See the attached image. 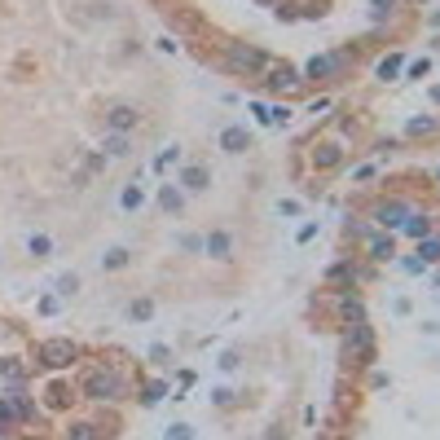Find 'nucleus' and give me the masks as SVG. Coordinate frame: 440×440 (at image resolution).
Returning a JSON list of instances; mask_svg holds the SVG:
<instances>
[{
  "instance_id": "obj_1",
  "label": "nucleus",
  "mask_w": 440,
  "mask_h": 440,
  "mask_svg": "<svg viewBox=\"0 0 440 440\" xmlns=\"http://www.w3.org/2000/svg\"><path fill=\"white\" fill-rule=\"evenodd\" d=\"M80 396L84 401H97V405H115L128 396V379L115 370V366H93L84 379H80Z\"/></svg>"
},
{
  "instance_id": "obj_2",
  "label": "nucleus",
  "mask_w": 440,
  "mask_h": 440,
  "mask_svg": "<svg viewBox=\"0 0 440 440\" xmlns=\"http://www.w3.org/2000/svg\"><path fill=\"white\" fill-rule=\"evenodd\" d=\"M339 344H344V357L352 361L357 370H370L374 361H379V330L370 322H357V326H344L339 334Z\"/></svg>"
},
{
  "instance_id": "obj_3",
  "label": "nucleus",
  "mask_w": 440,
  "mask_h": 440,
  "mask_svg": "<svg viewBox=\"0 0 440 440\" xmlns=\"http://www.w3.org/2000/svg\"><path fill=\"white\" fill-rule=\"evenodd\" d=\"M352 62H357L352 48H330V53L308 58L300 71H304V84H334V80H344V75H348Z\"/></svg>"
},
{
  "instance_id": "obj_4",
  "label": "nucleus",
  "mask_w": 440,
  "mask_h": 440,
  "mask_svg": "<svg viewBox=\"0 0 440 440\" xmlns=\"http://www.w3.org/2000/svg\"><path fill=\"white\" fill-rule=\"evenodd\" d=\"M273 62H277V58L265 53L260 44H225V71L247 75V80H265V71H269Z\"/></svg>"
},
{
  "instance_id": "obj_5",
  "label": "nucleus",
  "mask_w": 440,
  "mask_h": 440,
  "mask_svg": "<svg viewBox=\"0 0 440 440\" xmlns=\"http://www.w3.org/2000/svg\"><path fill=\"white\" fill-rule=\"evenodd\" d=\"M75 361H80V344L66 339V334H53V339H40L36 344V366L40 370H71Z\"/></svg>"
},
{
  "instance_id": "obj_6",
  "label": "nucleus",
  "mask_w": 440,
  "mask_h": 440,
  "mask_svg": "<svg viewBox=\"0 0 440 440\" xmlns=\"http://www.w3.org/2000/svg\"><path fill=\"white\" fill-rule=\"evenodd\" d=\"M370 277H374V269L361 265L357 255H344V260H334V265L322 273V282H326L330 291H357L361 282H370Z\"/></svg>"
},
{
  "instance_id": "obj_7",
  "label": "nucleus",
  "mask_w": 440,
  "mask_h": 440,
  "mask_svg": "<svg viewBox=\"0 0 440 440\" xmlns=\"http://www.w3.org/2000/svg\"><path fill=\"white\" fill-rule=\"evenodd\" d=\"M409 212H414V203L392 194V198H379V203L370 207V216H366V220H370L374 229H383V234H396V229L405 225V216H409Z\"/></svg>"
},
{
  "instance_id": "obj_8",
  "label": "nucleus",
  "mask_w": 440,
  "mask_h": 440,
  "mask_svg": "<svg viewBox=\"0 0 440 440\" xmlns=\"http://www.w3.org/2000/svg\"><path fill=\"white\" fill-rule=\"evenodd\" d=\"M260 84H265L269 93H300V88H304V71L291 66V62H273V66L265 71Z\"/></svg>"
},
{
  "instance_id": "obj_9",
  "label": "nucleus",
  "mask_w": 440,
  "mask_h": 440,
  "mask_svg": "<svg viewBox=\"0 0 440 440\" xmlns=\"http://www.w3.org/2000/svg\"><path fill=\"white\" fill-rule=\"evenodd\" d=\"M334 317H339V326H357V322H370V308L357 291H339L334 295Z\"/></svg>"
},
{
  "instance_id": "obj_10",
  "label": "nucleus",
  "mask_w": 440,
  "mask_h": 440,
  "mask_svg": "<svg viewBox=\"0 0 440 440\" xmlns=\"http://www.w3.org/2000/svg\"><path fill=\"white\" fill-rule=\"evenodd\" d=\"M203 255L216 260V265H229L234 260V234H229V229H207L203 234Z\"/></svg>"
},
{
  "instance_id": "obj_11",
  "label": "nucleus",
  "mask_w": 440,
  "mask_h": 440,
  "mask_svg": "<svg viewBox=\"0 0 440 440\" xmlns=\"http://www.w3.org/2000/svg\"><path fill=\"white\" fill-rule=\"evenodd\" d=\"M366 260L370 265H396V234L374 229V234L366 238Z\"/></svg>"
},
{
  "instance_id": "obj_12",
  "label": "nucleus",
  "mask_w": 440,
  "mask_h": 440,
  "mask_svg": "<svg viewBox=\"0 0 440 440\" xmlns=\"http://www.w3.org/2000/svg\"><path fill=\"white\" fill-rule=\"evenodd\" d=\"M176 185L185 190V194H203V190H212V168H207V163H180Z\"/></svg>"
},
{
  "instance_id": "obj_13",
  "label": "nucleus",
  "mask_w": 440,
  "mask_h": 440,
  "mask_svg": "<svg viewBox=\"0 0 440 440\" xmlns=\"http://www.w3.org/2000/svg\"><path fill=\"white\" fill-rule=\"evenodd\" d=\"M427 234H436V212H414L405 216V225L396 229V238H409V242H419V238H427Z\"/></svg>"
},
{
  "instance_id": "obj_14",
  "label": "nucleus",
  "mask_w": 440,
  "mask_h": 440,
  "mask_svg": "<svg viewBox=\"0 0 440 440\" xmlns=\"http://www.w3.org/2000/svg\"><path fill=\"white\" fill-rule=\"evenodd\" d=\"M5 401H9V409H14V419H18V427L22 423H36V396L27 392V383H18V387H9V392H5Z\"/></svg>"
},
{
  "instance_id": "obj_15",
  "label": "nucleus",
  "mask_w": 440,
  "mask_h": 440,
  "mask_svg": "<svg viewBox=\"0 0 440 440\" xmlns=\"http://www.w3.org/2000/svg\"><path fill=\"white\" fill-rule=\"evenodd\" d=\"M137 123H141V111H137V106H128V101L106 106V133H133Z\"/></svg>"
},
{
  "instance_id": "obj_16",
  "label": "nucleus",
  "mask_w": 440,
  "mask_h": 440,
  "mask_svg": "<svg viewBox=\"0 0 440 440\" xmlns=\"http://www.w3.org/2000/svg\"><path fill=\"white\" fill-rule=\"evenodd\" d=\"M220 150L225 154H247L251 150V128L247 123H225L220 128Z\"/></svg>"
},
{
  "instance_id": "obj_17",
  "label": "nucleus",
  "mask_w": 440,
  "mask_h": 440,
  "mask_svg": "<svg viewBox=\"0 0 440 440\" xmlns=\"http://www.w3.org/2000/svg\"><path fill=\"white\" fill-rule=\"evenodd\" d=\"M145 203H150V194H145V180H141V176H133V180H128V185L119 190V212H128V216H133V212H141Z\"/></svg>"
},
{
  "instance_id": "obj_18",
  "label": "nucleus",
  "mask_w": 440,
  "mask_h": 440,
  "mask_svg": "<svg viewBox=\"0 0 440 440\" xmlns=\"http://www.w3.org/2000/svg\"><path fill=\"white\" fill-rule=\"evenodd\" d=\"M405 75V53L396 48V53H383L379 62H374V80L379 84H392V80H401Z\"/></svg>"
},
{
  "instance_id": "obj_19",
  "label": "nucleus",
  "mask_w": 440,
  "mask_h": 440,
  "mask_svg": "<svg viewBox=\"0 0 440 440\" xmlns=\"http://www.w3.org/2000/svg\"><path fill=\"white\" fill-rule=\"evenodd\" d=\"M405 137H409V141L440 137V119H436V115H409V119H405Z\"/></svg>"
},
{
  "instance_id": "obj_20",
  "label": "nucleus",
  "mask_w": 440,
  "mask_h": 440,
  "mask_svg": "<svg viewBox=\"0 0 440 440\" xmlns=\"http://www.w3.org/2000/svg\"><path fill=\"white\" fill-rule=\"evenodd\" d=\"M339 163H344V145H339V141H322V145L313 150V168H317V172H334Z\"/></svg>"
},
{
  "instance_id": "obj_21",
  "label": "nucleus",
  "mask_w": 440,
  "mask_h": 440,
  "mask_svg": "<svg viewBox=\"0 0 440 440\" xmlns=\"http://www.w3.org/2000/svg\"><path fill=\"white\" fill-rule=\"evenodd\" d=\"M168 392H172V383H168V379H145V383H141V392H137V401H141V409H154V405H163V401H168Z\"/></svg>"
},
{
  "instance_id": "obj_22",
  "label": "nucleus",
  "mask_w": 440,
  "mask_h": 440,
  "mask_svg": "<svg viewBox=\"0 0 440 440\" xmlns=\"http://www.w3.org/2000/svg\"><path fill=\"white\" fill-rule=\"evenodd\" d=\"M180 207H185V190L176 185V180H168V185H159V212H168V216H176Z\"/></svg>"
},
{
  "instance_id": "obj_23",
  "label": "nucleus",
  "mask_w": 440,
  "mask_h": 440,
  "mask_svg": "<svg viewBox=\"0 0 440 440\" xmlns=\"http://www.w3.org/2000/svg\"><path fill=\"white\" fill-rule=\"evenodd\" d=\"M101 150H106V159H128L133 154V133H106Z\"/></svg>"
},
{
  "instance_id": "obj_24",
  "label": "nucleus",
  "mask_w": 440,
  "mask_h": 440,
  "mask_svg": "<svg viewBox=\"0 0 440 440\" xmlns=\"http://www.w3.org/2000/svg\"><path fill=\"white\" fill-rule=\"evenodd\" d=\"M414 255L427 265V269H436L440 265V234H427V238H419L414 242Z\"/></svg>"
},
{
  "instance_id": "obj_25",
  "label": "nucleus",
  "mask_w": 440,
  "mask_h": 440,
  "mask_svg": "<svg viewBox=\"0 0 440 440\" xmlns=\"http://www.w3.org/2000/svg\"><path fill=\"white\" fill-rule=\"evenodd\" d=\"M0 379H5L9 387H18V383H27V366H22L18 357H0Z\"/></svg>"
},
{
  "instance_id": "obj_26",
  "label": "nucleus",
  "mask_w": 440,
  "mask_h": 440,
  "mask_svg": "<svg viewBox=\"0 0 440 440\" xmlns=\"http://www.w3.org/2000/svg\"><path fill=\"white\" fill-rule=\"evenodd\" d=\"M62 440H101V427L97 423H66Z\"/></svg>"
},
{
  "instance_id": "obj_27",
  "label": "nucleus",
  "mask_w": 440,
  "mask_h": 440,
  "mask_svg": "<svg viewBox=\"0 0 440 440\" xmlns=\"http://www.w3.org/2000/svg\"><path fill=\"white\" fill-rule=\"evenodd\" d=\"M71 401H80V396H75V387H66V383H53V387H48V405H53V409H66Z\"/></svg>"
},
{
  "instance_id": "obj_28",
  "label": "nucleus",
  "mask_w": 440,
  "mask_h": 440,
  "mask_svg": "<svg viewBox=\"0 0 440 440\" xmlns=\"http://www.w3.org/2000/svg\"><path fill=\"white\" fill-rule=\"evenodd\" d=\"M150 317H154V300H150V295H141V300L128 304V322H150Z\"/></svg>"
},
{
  "instance_id": "obj_29",
  "label": "nucleus",
  "mask_w": 440,
  "mask_h": 440,
  "mask_svg": "<svg viewBox=\"0 0 440 440\" xmlns=\"http://www.w3.org/2000/svg\"><path fill=\"white\" fill-rule=\"evenodd\" d=\"M128 260H133V251H128V247H111L106 255H101V269H128Z\"/></svg>"
},
{
  "instance_id": "obj_30",
  "label": "nucleus",
  "mask_w": 440,
  "mask_h": 440,
  "mask_svg": "<svg viewBox=\"0 0 440 440\" xmlns=\"http://www.w3.org/2000/svg\"><path fill=\"white\" fill-rule=\"evenodd\" d=\"M295 119V111L287 106V101H273V106H269V128H287Z\"/></svg>"
},
{
  "instance_id": "obj_31",
  "label": "nucleus",
  "mask_w": 440,
  "mask_h": 440,
  "mask_svg": "<svg viewBox=\"0 0 440 440\" xmlns=\"http://www.w3.org/2000/svg\"><path fill=\"white\" fill-rule=\"evenodd\" d=\"M27 251L36 255V260H48V251H53V238H48V234H31V238H27Z\"/></svg>"
},
{
  "instance_id": "obj_32",
  "label": "nucleus",
  "mask_w": 440,
  "mask_h": 440,
  "mask_svg": "<svg viewBox=\"0 0 440 440\" xmlns=\"http://www.w3.org/2000/svg\"><path fill=\"white\" fill-rule=\"evenodd\" d=\"M396 265H401V273H409V277H427V273H431L419 255H396Z\"/></svg>"
},
{
  "instance_id": "obj_33",
  "label": "nucleus",
  "mask_w": 440,
  "mask_h": 440,
  "mask_svg": "<svg viewBox=\"0 0 440 440\" xmlns=\"http://www.w3.org/2000/svg\"><path fill=\"white\" fill-rule=\"evenodd\" d=\"M176 163H180V145H163L159 159H154V172H168V168H176Z\"/></svg>"
},
{
  "instance_id": "obj_34",
  "label": "nucleus",
  "mask_w": 440,
  "mask_h": 440,
  "mask_svg": "<svg viewBox=\"0 0 440 440\" xmlns=\"http://www.w3.org/2000/svg\"><path fill=\"white\" fill-rule=\"evenodd\" d=\"M212 405H216V409H234V405H238V392H234V387H212Z\"/></svg>"
},
{
  "instance_id": "obj_35",
  "label": "nucleus",
  "mask_w": 440,
  "mask_h": 440,
  "mask_svg": "<svg viewBox=\"0 0 440 440\" xmlns=\"http://www.w3.org/2000/svg\"><path fill=\"white\" fill-rule=\"evenodd\" d=\"M401 5H405V0H370L374 18H396V14H401Z\"/></svg>"
},
{
  "instance_id": "obj_36",
  "label": "nucleus",
  "mask_w": 440,
  "mask_h": 440,
  "mask_svg": "<svg viewBox=\"0 0 440 440\" xmlns=\"http://www.w3.org/2000/svg\"><path fill=\"white\" fill-rule=\"evenodd\" d=\"M322 18H326L322 0H304V5H300V22H322Z\"/></svg>"
},
{
  "instance_id": "obj_37",
  "label": "nucleus",
  "mask_w": 440,
  "mask_h": 440,
  "mask_svg": "<svg viewBox=\"0 0 440 440\" xmlns=\"http://www.w3.org/2000/svg\"><path fill=\"white\" fill-rule=\"evenodd\" d=\"M14 427H18V419H14V409H9V401L0 396V436H9Z\"/></svg>"
},
{
  "instance_id": "obj_38",
  "label": "nucleus",
  "mask_w": 440,
  "mask_h": 440,
  "mask_svg": "<svg viewBox=\"0 0 440 440\" xmlns=\"http://www.w3.org/2000/svg\"><path fill=\"white\" fill-rule=\"evenodd\" d=\"M194 436H198V431H194L190 423H172V427L163 431V440H194Z\"/></svg>"
},
{
  "instance_id": "obj_39",
  "label": "nucleus",
  "mask_w": 440,
  "mask_h": 440,
  "mask_svg": "<svg viewBox=\"0 0 440 440\" xmlns=\"http://www.w3.org/2000/svg\"><path fill=\"white\" fill-rule=\"evenodd\" d=\"M427 71H431V62H427V58H419V62H405V80H423Z\"/></svg>"
},
{
  "instance_id": "obj_40",
  "label": "nucleus",
  "mask_w": 440,
  "mask_h": 440,
  "mask_svg": "<svg viewBox=\"0 0 440 440\" xmlns=\"http://www.w3.org/2000/svg\"><path fill=\"white\" fill-rule=\"evenodd\" d=\"M326 111H330V97H313V101L304 106V115H313V119H322Z\"/></svg>"
},
{
  "instance_id": "obj_41",
  "label": "nucleus",
  "mask_w": 440,
  "mask_h": 440,
  "mask_svg": "<svg viewBox=\"0 0 440 440\" xmlns=\"http://www.w3.org/2000/svg\"><path fill=\"white\" fill-rule=\"evenodd\" d=\"M75 291H80V277H75V273H62V277H58V295H75Z\"/></svg>"
},
{
  "instance_id": "obj_42",
  "label": "nucleus",
  "mask_w": 440,
  "mask_h": 440,
  "mask_svg": "<svg viewBox=\"0 0 440 440\" xmlns=\"http://www.w3.org/2000/svg\"><path fill=\"white\" fill-rule=\"evenodd\" d=\"M317 234H322V225H317V220H308V225H300V234H295V242H313Z\"/></svg>"
},
{
  "instance_id": "obj_43",
  "label": "nucleus",
  "mask_w": 440,
  "mask_h": 440,
  "mask_svg": "<svg viewBox=\"0 0 440 440\" xmlns=\"http://www.w3.org/2000/svg\"><path fill=\"white\" fill-rule=\"evenodd\" d=\"M190 387H194V370H180V379H176V401H185Z\"/></svg>"
},
{
  "instance_id": "obj_44",
  "label": "nucleus",
  "mask_w": 440,
  "mask_h": 440,
  "mask_svg": "<svg viewBox=\"0 0 440 440\" xmlns=\"http://www.w3.org/2000/svg\"><path fill=\"white\" fill-rule=\"evenodd\" d=\"M180 251L198 255V251H203V238H198V234H180Z\"/></svg>"
},
{
  "instance_id": "obj_45",
  "label": "nucleus",
  "mask_w": 440,
  "mask_h": 440,
  "mask_svg": "<svg viewBox=\"0 0 440 440\" xmlns=\"http://www.w3.org/2000/svg\"><path fill=\"white\" fill-rule=\"evenodd\" d=\"M220 370H238V348H229V352H220V361H216Z\"/></svg>"
},
{
  "instance_id": "obj_46",
  "label": "nucleus",
  "mask_w": 440,
  "mask_h": 440,
  "mask_svg": "<svg viewBox=\"0 0 440 440\" xmlns=\"http://www.w3.org/2000/svg\"><path fill=\"white\" fill-rule=\"evenodd\" d=\"M379 176V168L374 163H361V168H352V180H374Z\"/></svg>"
},
{
  "instance_id": "obj_47",
  "label": "nucleus",
  "mask_w": 440,
  "mask_h": 440,
  "mask_svg": "<svg viewBox=\"0 0 440 440\" xmlns=\"http://www.w3.org/2000/svg\"><path fill=\"white\" fill-rule=\"evenodd\" d=\"M251 115H255V123L269 128V101H251Z\"/></svg>"
},
{
  "instance_id": "obj_48",
  "label": "nucleus",
  "mask_w": 440,
  "mask_h": 440,
  "mask_svg": "<svg viewBox=\"0 0 440 440\" xmlns=\"http://www.w3.org/2000/svg\"><path fill=\"white\" fill-rule=\"evenodd\" d=\"M277 216H300V203L295 198H282L277 203Z\"/></svg>"
},
{
  "instance_id": "obj_49",
  "label": "nucleus",
  "mask_w": 440,
  "mask_h": 440,
  "mask_svg": "<svg viewBox=\"0 0 440 440\" xmlns=\"http://www.w3.org/2000/svg\"><path fill=\"white\" fill-rule=\"evenodd\" d=\"M36 308H40V313H44V317H53V313H58V308H62V304H58L53 295H44V300H40Z\"/></svg>"
},
{
  "instance_id": "obj_50",
  "label": "nucleus",
  "mask_w": 440,
  "mask_h": 440,
  "mask_svg": "<svg viewBox=\"0 0 440 440\" xmlns=\"http://www.w3.org/2000/svg\"><path fill=\"white\" fill-rule=\"evenodd\" d=\"M396 145H401V137H383V141H374V150H379V154H383V150H387V154H392Z\"/></svg>"
},
{
  "instance_id": "obj_51",
  "label": "nucleus",
  "mask_w": 440,
  "mask_h": 440,
  "mask_svg": "<svg viewBox=\"0 0 440 440\" xmlns=\"http://www.w3.org/2000/svg\"><path fill=\"white\" fill-rule=\"evenodd\" d=\"M392 313H396V317H405V313H409V300H405V295H396V300H392Z\"/></svg>"
},
{
  "instance_id": "obj_52",
  "label": "nucleus",
  "mask_w": 440,
  "mask_h": 440,
  "mask_svg": "<svg viewBox=\"0 0 440 440\" xmlns=\"http://www.w3.org/2000/svg\"><path fill=\"white\" fill-rule=\"evenodd\" d=\"M387 383H392V379H387L383 370H374V374H370V387H387Z\"/></svg>"
},
{
  "instance_id": "obj_53",
  "label": "nucleus",
  "mask_w": 440,
  "mask_h": 440,
  "mask_svg": "<svg viewBox=\"0 0 440 440\" xmlns=\"http://www.w3.org/2000/svg\"><path fill=\"white\" fill-rule=\"evenodd\" d=\"M431 287H436V291H440V265H436V269H431Z\"/></svg>"
},
{
  "instance_id": "obj_54",
  "label": "nucleus",
  "mask_w": 440,
  "mask_h": 440,
  "mask_svg": "<svg viewBox=\"0 0 440 440\" xmlns=\"http://www.w3.org/2000/svg\"><path fill=\"white\" fill-rule=\"evenodd\" d=\"M427 93H431V101H436V106H440V84H431Z\"/></svg>"
},
{
  "instance_id": "obj_55",
  "label": "nucleus",
  "mask_w": 440,
  "mask_h": 440,
  "mask_svg": "<svg viewBox=\"0 0 440 440\" xmlns=\"http://www.w3.org/2000/svg\"><path fill=\"white\" fill-rule=\"evenodd\" d=\"M436 180H440V168H436Z\"/></svg>"
}]
</instances>
